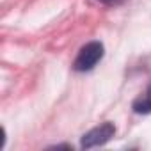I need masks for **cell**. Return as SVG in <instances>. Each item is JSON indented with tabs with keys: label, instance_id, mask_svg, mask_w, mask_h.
<instances>
[{
	"label": "cell",
	"instance_id": "2",
	"mask_svg": "<svg viewBox=\"0 0 151 151\" xmlns=\"http://www.w3.org/2000/svg\"><path fill=\"white\" fill-rule=\"evenodd\" d=\"M117 128L112 121H105L98 126H94L93 130H89L87 133L82 135L80 139V147L82 149H93V147H98V146H105L114 135H116Z\"/></svg>",
	"mask_w": 151,
	"mask_h": 151
},
{
	"label": "cell",
	"instance_id": "1",
	"mask_svg": "<svg viewBox=\"0 0 151 151\" xmlns=\"http://www.w3.org/2000/svg\"><path fill=\"white\" fill-rule=\"evenodd\" d=\"M103 55H105V46H103L101 41H89V43H86L78 50L77 57H75V60H73V71L87 73V71L94 69L96 64L103 59Z\"/></svg>",
	"mask_w": 151,
	"mask_h": 151
},
{
	"label": "cell",
	"instance_id": "4",
	"mask_svg": "<svg viewBox=\"0 0 151 151\" xmlns=\"http://www.w3.org/2000/svg\"><path fill=\"white\" fill-rule=\"evenodd\" d=\"M100 4H103V6H110V7H116V6H121V4H124V0H98Z\"/></svg>",
	"mask_w": 151,
	"mask_h": 151
},
{
	"label": "cell",
	"instance_id": "3",
	"mask_svg": "<svg viewBox=\"0 0 151 151\" xmlns=\"http://www.w3.org/2000/svg\"><path fill=\"white\" fill-rule=\"evenodd\" d=\"M132 109H133V112H135V114H142V116L151 114V82L147 84L146 91H144V93H140V94L133 100Z\"/></svg>",
	"mask_w": 151,
	"mask_h": 151
}]
</instances>
